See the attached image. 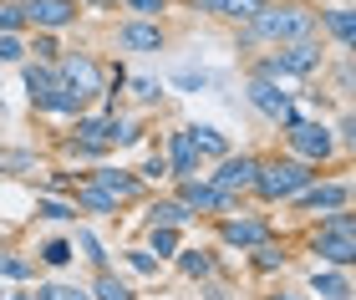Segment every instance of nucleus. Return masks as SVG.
Instances as JSON below:
<instances>
[{
    "mask_svg": "<svg viewBox=\"0 0 356 300\" xmlns=\"http://www.w3.org/2000/svg\"><path fill=\"white\" fill-rule=\"evenodd\" d=\"M245 41H275V46H285V41H305V36H316V26H321V10L311 6H265L245 21Z\"/></svg>",
    "mask_w": 356,
    "mask_h": 300,
    "instance_id": "nucleus-1",
    "label": "nucleus"
},
{
    "mask_svg": "<svg viewBox=\"0 0 356 300\" xmlns=\"http://www.w3.org/2000/svg\"><path fill=\"white\" fill-rule=\"evenodd\" d=\"M311 178H316V163H300V158H270V163L254 168L250 194H260L265 203H290Z\"/></svg>",
    "mask_w": 356,
    "mask_h": 300,
    "instance_id": "nucleus-2",
    "label": "nucleus"
},
{
    "mask_svg": "<svg viewBox=\"0 0 356 300\" xmlns=\"http://www.w3.org/2000/svg\"><path fill=\"white\" fill-rule=\"evenodd\" d=\"M311 249H316L326 265H341V270L356 260V219H351V203H346V209H331L326 219H321Z\"/></svg>",
    "mask_w": 356,
    "mask_h": 300,
    "instance_id": "nucleus-3",
    "label": "nucleus"
},
{
    "mask_svg": "<svg viewBox=\"0 0 356 300\" xmlns=\"http://www.w3.org/2000/svg\"><path fill=\"white\" fill-rule=\"evenodd\" d=\"M321 46L305 36V41H285L275 56H265L260 61V76H270V82H300V76H311L316 67H321Z\"/></svg>",
    "mask_w": 356,
    "mask_h": 300,
    "instance_id": "nucleus-4",
    "label": "nucleus"
},
{
    "mask_svg": "<svg viewBox=\"0 0 356 300\" xmlns=\"http://www.w3.org/2000/svg\"><path fill=\"white\" fill-rule=\"evenodd\" d=\"M285 143H290V153H296L300 163H326V158L336 153L331 128H326V122H305V117L285 122Z\"/></svg>",
    "mask_w": 356,
    "mask_h": 300,
    "instance_id": "nucleus-5",
    "label": "nucleus"
},
{
    "mask_svg": "<svg viewBox=\"0 0 356 300\" xmlns=\"http://www.w3.org/2000/svg\"><path fill=\"white\" fill-rule=\"evenodd\" d=\"M56 76H61V87H72V92H82V97L92 102L97 92H102V67H97V61L87 56V51H72V56H61L56 61Z\"/></svg>",
    "mask_w": 356,
    "mask_h": 300,
    "instance_id": "nucleus-6",
    "label": "nucleus"
},
{
    "mask_svg": "<svg viewBox=\"0 0 356 300\" xmlns=\"http://www.w3.org/2000/svg\"><path fill=\"white\" fill-rule=\"evenodd\" d=\"M290 203H296L300 214H331V209H346V203H351V183H341V178L316 183V178H311Z\"/></svg>",
    "mask_w": 356,
    "mask_h": 300,
    "instance_id": "nucleus-7",
    "label": "nucleus"
},
{
    "mask_svg": "<svg viewBox=\"0 0 356 300\" xmlns=\"http://www.w3.org/2000/svg\"><path fill=\"white\" fill-rule=\"evenodd\" d=\"M245 97L254 102V112H265L270 122H280V128H285V122H296V117H300L296 107H290V92H280V82H270V76H254Z\"/></svg>",
    "mask_w": 356,
    "mask_h": 300,
    "instance_id": "nucleus-8",
    "label": "nucleus"
},
{
    "mask_svg": "<svg viewBox=\"0 0 356 300\" xmlns=\"http://www.w3.org/2000/svg\"><path fill=\"white\" fill-rule=\"evenodd\" d=\"M26 26L36 31H61V26H76L82 15V0H26Z\"/></svg>",
    "mask_w": 356,
    "mask_h": 300,
    "instance_id": "nucleus-9",
    "label": "nucleus"
},
{
    "mask_svg": "<svg viewBox=\"0 0 356 300\" xmlns=\"http://www.w3.org/2000/svg\"><path fill=\"white\" fill-rule=\"evenodd\" d=\"M254 168H260V158H250V153L229 158V153H224V158H219V168H214V188H219V194H229V199L250 194V183H254Z\"/></svg>",
    "mask_w": 356,
    "mask_h": 300,
    "instance_id": "nucleus-10",
    "label": "nucleus"
},
{
    "mask_svg": "<svg viewBox=\"0 0 356 300\" xmlns=\"http://www.w3.org/2000/svg\"><path fill=\"white\" fill-rule=\"evenodd\" d=\"M178 203H188V214H229V209H234L229 194H219L214 183H199V178H184Z\"/></svg>",
    "mask_w": 356,
    "mask_h": 300,
    "instance_id": "nucleus-11",
    "label": "nucleus"
},
{
    "mask_svg": "<svg viewBox=\"0 0 356 300\" xmlns=\"http://www.w3.org/2000/svg\"><path fill=\"white\" fill-rule=\"evenodd\" d=\"M118 46L122 51H163V26L158 21H127V26H118Z\"/></svg>",
    "mask_w": 356,
    "mask_h": 300,
    "instance_id": "nucleus-12",
    "label": "nucleus"
},
{
    "mask_svg": "<svg viewBox=\"0 0 356 300\" xmlns=\"http://www.w3.org/2000/svg\"><path fill=\"white\" fill-rule=\"evenodd\" d=\"M219 240H224V244H234V249H254V244H265V240H270V224H265V219H224Z\"/></svg>",
    "mask_w": 356,
    "mask_h": 300,
    "instance_id": "nucleus-13",
    "label": "nucleus"
},
{
    "mask_svg": "<svg viewBox=\"0 0 356 300\" xmlns=\"http://www.w3.org/2000/svg\"><path fill=\"white\" fill-rule=\"evenodd\" d=\"M193 168H199V148H193L188 128L168 138V178H193Z\"/></svg>",
    "mask_w": 356,
    "mask_h": 300,
    "instance_id": "nucleus-14",
    "label": "nucleus"
},
{
    "mask_svg": "<svg viewBox=\"0 0 356 300\" xmlns=\"http://www.w3.org/2000/svg\"><path fill=\"white\" fill-rule=\"evenodd\" d=\"M56 87H61L56 61H26V92H31V107H41Z\"/></svg>",
    "mask_w": 356,
    "mask_h": 300,
    "instance_id": "nucleus-15",
    "label": "nucleus"
},
{
    "mask_svg": "<svg viewBox=\"0 0 356 300\" xmlns=\"http://www.w3.org/2000/svg\"><path fill=\"white\" fill-rule=\"evenodd\" d=\"M311 290L321 295V300H351V275L341 270V265H331V270H311Z\"/></svg>",
    "mask_w": 356,
    "mask_h": 300,
    "instance_id": "nucleus-16",
    "label": "nucleus"
},
{
    "mask_svg": "<svg viewBox=\"0 0 356 300\" xmlns=\"http://www.w3.org/2000/svg\"><path fill=\"white\" fill-rule=\"evenodd\" d=\"M92 183H97V188H107V194L118 199V203H127V199H138V194H143V183L133 178V173H118V168H97V173H92Z\"/></svg>",
    "mask_w": 356,
    "mask_h": 300,
    "instance_id": "nucleus-17",
    "label": "nucleus"
},
{
    "mask_svg": "<svg viewBox=\"0 0 356 300\" xmlns=\"http://www.w3.org/2000/svg\"><path fill=\"white\" fill-rule=\"evenodd\" d=\"M41 112H56V117H82V112H87V97H82V92H72V87H56L51 97L41 102Z\"/></svg>",
    "mask_w": 356,
    "mask_h": 300,
    "instance_id": "nucleus-18",
    "label": "nucleus"
},
{
    "mask_svg": "<svg viewBox=\"0 0 356 300\" xmlns=\"http://www.w3.org/2000/svg\"><path fill=\"white\" fill-rule=\"evenodd\" d=\"M188 203H178V199H158V203H148V224H168V229H184L188 224Z\"/></svg>",
    "mask_w": 356,
    "mask_h": 300,
    "instance_id": "nucleus-19",
    "label": "nucleus"
},
{
    "mask_svg": "<svg viewBox=\"0 0 356 300\" xmlns=\"http://www.w3.org/2000/svg\"><path fill=\"white\" fill-rule=\"evenodd\" d=\"M265 0H199V10L209 15H224V21H250L254 10H260Z\"/></svg>",
    "mask_w": 356,
    "mask_h": 300,
    "instance_id": "nucleus-20",
    "label": "nucleus"
},
{
    "mask_svg": "<svg viewBox=\"0 0 356 300\" xmlns=\"http://www.w3.org/2000/svg\"><path fill=\"white\" fill-rule=\"evenodd\" d=\"M321 21H326V31L336 36V46H341V51H351V41H356V15L341 6V10H321Z\"/></svg>",
    "mask_w": 356,
    "mask_h": 300,
    "instance_id": "nucleus-21",
    "label": "nucleus"
},
{
    "mask_svg": "<svg viewBox=\"0 0 356 300\" xmlns=\"http://www.w3.org/2000/svg\"><path fill=\"white\" fill-rule=\"evenodd\" d=\"M76 209H87V214H118V199H112L107 188H97V183H87L82 194H76Z\"/></svg>",
    "mask_w": 356,
    "mask_h": 300,
    "instance_id": "nucleus-22",
    "label": "nucleus"
},
{
    "mask_svg": "<svg viewBox=\"0 0 356 300\" xmlns=\"http://www.w3.org/2000/svg\"><path fill=\"white\" fill-rule=\"evenodd\" d=\"M188 138H193V148H199V158H224L229 153V143L219 138V128H188Z\"/></svg>",
    "mask_w": 356,
    "mask_h": 300,
    "instance_id": "nucleus-23",
    "label": "nucleus"
},
{
    "mask_svg": "<svg viewBox=\"0 0 356 300\" xmlns=\"http://www.w3.org/2000/svg\"><path fill=\"white\" fill-rule=\"evenodd\" d=\"M92 300H133V290L122 285L112 270H97V285H92Z\"/></svg>",
    "mask_w": 356,
    "mask_h": 300,
    "instance_id": "nucleus-24",
    "label": "nucleus"
},
{
    "mask_svg": "<svg viewBox=\"0 0 356 300\" xmlns=\"http://www.w3.org/2000/svg\"><path fill=\"white\" fill-rule=\"evenodd\" d=\"M178 270H184L188 280H204L209 270H214V255H209V249H184V255H178Z\"/></svg>",
    "mask_w": 356,
    "mask_h": 300,
    "instance_id": "nucleus-25",
    "label": "nucleus"
},
{
    "mask_svg": "<svg viewBox=\"0 0 356 300\" xmlns=\"http://www.w3.org/2000/svg\"><path fill=\"white\" fill-rule=\"evenodd\" d=\"M285 260H290L285 244H275V240L254 244V270H265V275H270V270H285Z\"/></svg>",
    "mask_w": 356,
    "mask_h": 300,
    "instance_id": "nucleus-26",
    "label": "nucleus"
},
{
    "mask_svg": "<svg viewBox=\"0 0 356 300\" xmlns=\"http://www.w3.org/2000/svg\"><path fill=\"white\" fill-rule=\"evenodd\" d=\"M41 260L51 265V270H61V265L76 260V244H72V240H46V244H41Z\"/></svg>",
    "mask_w": 356,
    "mask_h": 300,
    "instance_id": "nucleus-27",
    "label": "nucleus"
},
{
    "mask_svg": "<svg viewBox=\"0 0 356 300\" xmlns=\"http://www.w3.org/2000/svg\"><path fill=\"white\" fill-rule=\"evenodd\" d=\"M148 249L158 260L163 255H178V229H168V224H153V234H148Z\"/></svg>",
    "mask_w": 356,
    "mask_h": 300,
    "instance_id": "nucleus-28",
    "label": "nucleus"
},
{
    "mask_svg": "<svg viewBox=\"0 0 356 300\" xmlns=\"http://www.w3.org/2000/svg\"><path fill=\"white\" fill-rule=\"evenodd\" d=\"M36 209H41V219H56V224L61 219H76V203H61V199H41Z\"/></svg>",
    "mask_w": 356,
    "mask_h": 300,
    "instance_id": "nucleus-29",
    "label": "nucleus"
},
{
    "mask_svg": "<svg viewBox=\"0 0 356 300\" xmlns=\"http://www.w3.org/2000/svg\"><path fill=\"white\" fill-rule=\"evenodd\" d=\"M0 275H6V280H31V260H15V255H0Z\"/></svg>",
    "mask_w": 356,
    "mask_h": 300,
    "instance_id": "nucleus-30",
    "label": "nucleus"
},
{
    "mask_svg": "<svg viewBox=\"0 0 356 300\" xmlns=\"http://www.w3.org/2000/svg\"><path fill=\"white\" fill-rule=\"evenodd\" d=\"M21 56H26L21 36H15V31H0V61H21Z\"/></svg>",
    "mask_w": 356,
    "mask_h": 300,
    "instance_id": "nucleus-31",
    "label": "nucleus"
},
{
    "mask_svg": "<svg viewBox=\"0 0 356 300\" xmlns=\"http://www.w3.org/2000/svg\"><path fill=\"white\" fill-rule=\"evenodd\" d=\"M26 26V10L10 6V0H0V31H21Z\"/></svg>",
    "mask_w": 356,
    "mask_h": 300,
    "instance_id": "nucleus-32",
    "label": "nucleus"
},
{
    "mask_svg": "<svg viewBox=\"0 0 356 300\" xmlns=\"http://www.w3.org/2000/svg\"><path fill=\"white\" fill-rule=\"evenodd\" d=\"M76 244H82V255H87V260L97 265V270H107V255H102V244H97V240H92V234H87V229H82V234H76Z\"/></svg>",
    "mask_w": 356,
    "mask_h": 300,
    "instance_id": "nucleus-33",
    "label": "nucleus"
},
{
    "mask_svg": "<svg viewBox=\"0 0 356 300\" xmlns=\"http://www.w3.org/2000/svg\"><path fill=\"white\" fill-rule=\"evenodd\" d=\"M127 265H133L138 275H153L158 270V260H153V249H127Z\"/></svg>",
    "mask_w": 356,
    "mask_h": 300,
    "instance_id": "nucleus-34",
    "label": "nucleus"
},
{
    "mask_svg": "<svg viewBox=\"0 0 356 300\" xmlns=\"http://www.w3.org/2000/svg\"><path fill=\"white\" fill-rule=\"evenodd\" d=\"M133 97H138V102H158V97H163V87H158L153 76H138V82H133Z\"/></svg>",
    "mask_w": 356,
    "mask_h": 300,
    "instance_id": "nucleus-35",
    "label": "nucleus"
},
{
    "mask_svg": "<svg viewBox=\"0 0 356 300\" xmlns=\"http://www.w3.org/2000/svg\"><path fill=\"white\" fill-rule=\"evenodd\" d=\"M127 10H138L143 21H158V15H163L168 6H163V0H127Z\"/></svg>",
    "mask_w": 356,
    "mask_h": 300,
    "instance_id": "nucleus-36",
    "label": "nucleus"
},
{
    "mask_svg": "<svg viewBox=\"0 0 356 300\" xmlns=\"http://www.w3.org/2000/svg\"><path fill=\"white\" fill-rule=\"evenodd\" d=\"M46 295L51 300H92V290H82V285H46Z\"/></svg>",
    "mask_w": 356,
    "mask_h": 300,
    "instance_id": "nucleus-37",
    "label": "nucleus"
},
{
    "mask_svg": "<svg viewBox=\"0 0 356 300\" xmlns=\"http://www.w3.org/2000/svg\"><path fill=\"white\" fill-rule=\"evenodd\" d=\"M143 178H168V158H163V153H153L148 163H143Z\"/></svg>",
    "mask_w": 356,
    "mask_h": 300,
    "instance_id": "nucleus-38",
    "label": "nucleus"
},
{
    "mask_svg": "<svg viewBox=\"0 0 356 300\" xmlns=\"http://www.w3.org/2000/svg\"><path fill=\"white\" fill-rule=\"evenodd\" d=\"M173 82L184 87V92H199V87H209V76H204V72H178Z\"/></svg>",
    "mask_w": 356,
    "mask_h": 300,
    "instance_id": "nucleus-39",
    "label": "nucleus"
},
{
    "mask_svg": "<svg viewBox=\"0 0 356 300\" xmlns=\"http://www.w3.org/2000/svg\"><path fill=\"white\" fill-rule=\"evenodd\" d=\"M36 56H41V61H56V41L41 36V41H36Z\"/></svg>",
    "mask_w": 356,
    "mask_h": 300,
    "instance_id": "nucleus-40",
    "label": "nucleus"
},
{
    "mask_svg": "<svg viewBox=\"0 0 356 300\" xmlns=\"http://www.w3.org/2000/svg\"><path fill=\"white\" fill-rule=\"evenodd\" d=\"M265 300H305V295H265Z\"/></svg>",
    "mask_w": 356,
    "mask_h": 300,
    "instance_id": "nucleus-41",
    "label": "nucleus"
},
{
    "mask_svg": "<svg viewBox=\"0 0 356 300\" xmlns=\"http://www.w3.org/2000/svg\"><path fill=\"white\" fill-rule=\"evenodd\" d=\"M87 6H118V0H87Z\"/></svg>",
    "mask_w": 356,
    "mask_h": 300,
    "instance_id": "nucleus-42",
    "label": "nucleus"
},
{
    "mask_svg": "<svg viewBox=\"0 0 356 300\" xmlns=\"http://www.w3.org/2000/svg\"><path fill=\"white\" fill-rule=\"evenodd\" d=\"M31 300H51V295H46V290H36V295H31Z\"/></svg>",
    "mask_w": 356,
    "mask_h": 300,
    "instance_id": "nucleus-43",
    "label": "nucleus"
},
{
    "mask_svg": "<svg viewBox=\"0 0 356 300\" xmlns=\"http://www.w3.org/2000/svg\"><path fill=\"white\" fill-rule=\"evenodd\" d=\"M6 300H31V295H6Z\"/></svg>",
    "mask_w": 356,
    "mask_h": 300,
    "instance_id": "nucleus-44",
    "label": "nucleus"
},
{
    "mask_svg": "<svg viewBox=\"0 0 356 300\" xmlns=\"http://www.w3.org/2000/svg\"><path fill=\"white\" fill-rule=\"evenodd\" d=\"M0 168H6V153H0Z\"/></svg>",
    "mask_w": 356,
    "mask_h": 300,
    "instance_id": "nucleus-45",
    "label": "nucleus"
},
{
    "mask_svg": "<svg viewBox=\"0 0 356 300\" xmlns=\"http://www.w3.org/2000/svg\"><path fill=\"white\" fill-rule=\"evenodd\" d=\"M0 112H6V102H0Z\"/></svg>",
    "mask_w": 356,
    "mask_h": 300,
    "instance_id": "nucleus-46",
    "label": "nucleus"
},
{
    "mask_svg": "<svg viewBox=\"0 0 356 300\" xmlns=\"http://www.w3.org/2000/svg\"><path fill=\"white\" fill-rule=\"evenodd\" d=\"M0 300H6V290H0Z\"/></svg>",
    "mask_w": 356,
    "mask_h": 300,
    "instance_id": "nucleus-47",
    "label": "nucleus"
}]
</instances>
